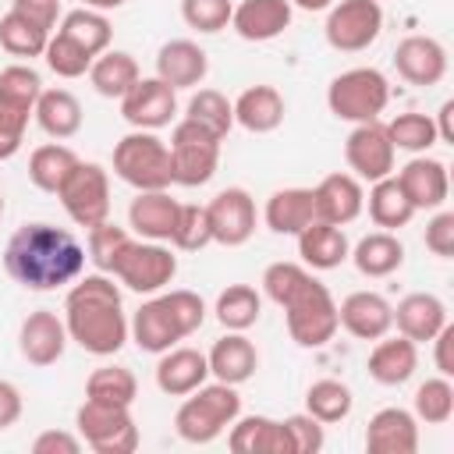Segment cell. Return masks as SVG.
Returning <instances> with one entry per match:
<instances>
[{
    "mask_svg": "<svg viewBox=\"0 0 454 454\" xmlns=\"http://www.w3.org/2000/svg\"><path fill=\"white\" fill-rule=\"evenodd\" d=\"M85 245L67 227L46 220L21 223L4 248V270L25 291H57L74 284L85 270Z\"/></svg>",
    "mask_w": 454,
    "mask_h": 454,
    "instance_id": "1",
    "label": "cell"
},
{
    "mask_svg": "<svg viewBox=\"0 0 454 454\" xmlns=\"http://www.w3.org/2000/svg\"><path fill=\"white\" fill-rule=\"evenodd\" d=\"M64 326L67 337L96 358L117 355L124 348L131 330H128L121 287L114 284L110 273H89L71 284L64 298Z\"/></svg>",
    "mask_w": 454,
    "mask_h": 454,
    "instance_id": "2",
    "label": "cell"
},
{
    "mask_svg": "<svg viewBox=\"0 0 454 454\" xmlns=\"http://www.w3.org/2000/svg\"><path fill=\"white\" fill-rule=\"evenodd\" d=\"M241 415V394L231 383H202L199 390L184 394L177 415H174V429L184 443H213L223 429H231V422Z\"/></svg>",
    "mask_w": 454,
    "mask_h": 454,
    "instance_id": "3",
    "label": "cell"
},
{
    "mask_svg": "<svg viewBox=\"0 0 454 454\" xmlns=\"http://www.w3.org/2000/svg\"><path fill=\"white\" fill-rule=\"evenodd\" d=\"M287 333L298 348H326L333 333L340 330L337 323V301L323 280L305 273V280L280 301Z\"/></svg>",
    "mask_w": 454,
    "mask_h": 454,
    "instance_id": "4",
    "label": "cell"
},
{
    "mask_svg": "<svg viewBox=\"0 0 454 454\" xmlns=\"http://www.w3.org/2000/svg\"><path fill=\"white\" fill-rule=\"evenodd\" d=\"M114 174L135 192H163L174 184L170 145L156 131H128L114 145Z\"/></svg>",
    "mask_w": 454,
    "mask_h": 454,
    "instance_id": "5",
    "label": "cell"
},
{
    "mask_svg": "<svg viewBox=\"0 0 454 454\" xmlns=\"http://www.w3.org/2000/svg\"><path fill=\"white\" fill-rule=\"evenodd\" d=\"M390 103V82L376 67H348L326 85V106L337 121L365 124L380 121Z\"/></svg>",
    "mask_w": 454,
    "mask_h": 454,
    "instance_id": "6",
    "label": "cell"
},
{
    "mask_svg": "<svg viewBox=\"0 0 454 454\" xmlns=\"http://www.w3.org/2000/svg\"><path fill=\"white\" fill-rule=\"evenodd\" d=\"M220 142L213 131H206L202 124L181 117L170 131V167H174V184L184 188H199L209 184L216 167H220Z\"/></svg>",
    "mask_w": 454,
    "mask_h": 454,
    "instance_id": "7",
    "label": "cell"
},
{
    "mask_svg": "<svg viewBox=\"0 0 454 454\" xmlns=\"http://www.w3.org/2000/svg\"><path fill=\"white\" fill-rule=\"evenodd\" d=\"M74 426L85 447L96 454H131L138 447V426L131 419V408L103 404V401H82L74 411Z\"/></svg>",
    "mask_w": 454,
    "mask_h": 454,
    "instance_id": "8",
    "label": "cell"
},
{
    "mask_svg": "<svg viewBox=\"0 0 454 454\" xmlns=\"http://www.w3.org/2000/svg\"><path fill=\"white\" fill-rule=\"evenodd\" d=\"M177 273V255L163 245V241H135L121 252L117 266H114V280H121L128 291L135 294H156L163 291Z\"/></svg>",
    "mask_w": 454,
    "mask_h": 454,
    "instance_id": "9",
    "label": "cell"
},
{
    "mask_svg": "<svg viewBox=\"0 0 454 454\" xmlns=\"http://www.w3.org/2000/svg\"><path fill=\"white\" fill-rule=\"evenodd\" d=\"M64 213L78 223V227H96L103 220H110V174L99 163H85L78 160V167L67 174V181L57 192Z\"/></svg>",
    "mask_w": 454,
    "mask_h": 454,
    "instance_id": "10",
    "label": "cell"
},
{
    "mask_svg": "<svg viewBox=\"0 0 454 454\" xmlns=\"http://www.w3.org/2000/svg\"><path fill=\"white\" fill-rule=\"evenodd\" d=\"M383 32V7L380 0H340L326 11L323 35L340 53L369 50Z\"/></svg>",
    "mask_w": 454,
    "mask_h": 454,
    "instance_id": "11",
    "label": "cell"
},
{
    "mask_svg": "<svg viewBox=\"0 0 454 454\" xmlns=\"http://www.w3.org/2000/svg\"><path fill=\"white\" fill-rule=\"evenodd\" d=\"M394 142L387 138V128L383 121H365V124H355L351 135L344 138V160L351 167V174L358 181H380V177H390L394 174Z\"/></svg>",
    "mask_w": 454,
    "mask_h": 454,
    "instance_id": "12",
    "label": "cell"
},
{
    "mask_svg": "<svg viewBox=\"0 0 454 454\" xmlns=\"http://www.w3.org/2000/svg\"><path fill=\"white\" fill-rule=\"evenodd\" d=\"M177 114V89H170L163 78H138L121 96V117L138 131H160Z\"/></svg>",
    "mask_w": 454,
    "mask_h": 454,
    "instance_id": "13",
    "label": "cell"
},
{
    "mask_svg": "<svg viewBox=\"0 0 454 454\" xmlns=\"http://www.w3.org/2000/svg\"><path fill=\"white\" fill-rule=\"evenodd\" d=\"M213 241L223 248H238L255 234V199L245 188H223L206 202Z\"/></svg>",
    "mask_w": 454,
    "mask_h": 454,
    "instance_id": "14",
    "label": "cell"
},
{
    "mask_svg": "<svg viewBox=\"0 0 454 454\" xmlns=\"http://www.w3.org/2000/svg\"><path fill=\"white\" fill-rule=\"evenodd\" d=\"M67 340H71V337H67L64 319H60L57 312H50V309L28 312V316L21 319V326H18V351H21V358H25L28 365H39V369L60 362Z\"/></svg>",
    "mask_w": 454,
    "mask_h": 454,
    "instance_id": "15",
    "label": "cell"
},
{
    "mask_svg": "<svg viewBox=\"0 0 454 454\" xmlns=\"http://www.w3.org/2000/svg\"><path fill=\"white\" fill-rule=\"evenodd\" d=\"M397 184L404 188L408 202L419 209H440L450 195V174H447V163L443 160H433V156H411L397 174Z\"/></svg>",
    "mask_w": 454,
    "mask_h": 454,
    "instance_id": "16",
    "label": "cell"
},
{
    "mask_svg": "<svg viewBox=\"0 0 454 454\" xmlns=\"http://www.w3.org/2000/svg\"><path fill=\"white\" fill-rule=\"evenodd\" d=\"M394 67L408 85H436L447 74V46L433 35H408L394 50Z\"/></svg>",
    "mask_w": 454,
    "mask_h": 454,
    "instance_id": "17",
    "label": "cell"
},
{
    "mask_svg": "<svg viewBox=\"0 0 454 454\" xmlns=\"http://www.w3.org/2000/svg\"><path fill=\"white\" fill-rule=\"evenodd\" d=\"M337 323L358 340H380L394 326V305L380 291H351L337 305Z\"/></svg>",
    "mask_w": 454,
    "mask_h": 454,
    "instance_id": "18",
    "label": "cell"
},
{
    "mask_svg": "<svg viewBox=\"0 0 454 454\" xmlns=\"http://www.w3.org/2000/svg\"><path fill=\"white\" fill-rule=\"evenodd\" d=\"M312 199H316V220H326L333 227H344L351 220H358V213L365 209V192H362V181L355 174H326L316 188H312Z\"/></svg>",
    "mask_w": 454,
    "mask_h": 454,
    "instance_id": "19",
    "label": "cell"
},
{
    "mask_svg": "<svg viewBox=\"0 0 454 454\" xmlns=\"http://www.w3.org/2000/svg\"><path fill=\"white\" fill-rule=\"evenodd\" d=\"M291 0H241L234 4L231 28L245 43H270L291 28Z\"/></svg>",
    "mask_w": 454,
    "mask_h": 454,
    "instance_id": "20",
    "label": "cell"
},
{
    "mask_svg": "<svg viewBox=\"0 0 454 454\" xmlns=\"http://www.w3.org/2000/svg\"><path fill=\"white\" fill-rule=\"evenodd\" d=\"M369 454H415L419 450V419L408 408H380L365 426Z\"/></svg>",
    "mask_w": 454,
    "mask_h": 454,
    "instance_id": "21",
    "label": "cell"
},
{
    "mask_svg": "<svg viewBox=\"0 0 454 454\" xmlns=\"http://www.w3.org/2000/svg\"><path fill=\"white\" fill-rule=\"evenodd\" d=\"M209 380V362L199 348H167L156 362V387L167 397H184Z\"/></svg>",
    "mask_w": 454,
    "mask_h": 454,
    "instance_id": "22",
    "label": "cell"
},
{
    "mask_svg": "<svg viewBox=\"0 0 454 454\" xmlns=\"http://www.w3.org/2000/svg\"><path fill=\"white\" fill-rule=\"evenodd\" d=\"M209 74V57L192 39H170L156 53V78H163L170 89H195Z\"/></svg>",
    "mask_w": 454,
    "mask_h": 454,
    "instance_id": "23",
    "label": "cell"
},
{
    "mask_svg": "<svg viewBox=\"0 0 454 454\" xmlns=\"http://www.w3.org/2000/svg\"><path fill=\"white\" fill-rule=\"evenodd\" d=\"M365 369H369V376H372L380 387H401V383H408V380L415 376V369H419V344L408 340L404 333H397V337H387V333H383V337L372 344Z\"/></svg>",
    "mask_w": 454,
    "mask_h": 454,
    "instance_id": "24",
    "label": "cell"
},
{
    "mask_svg": "<svg viewBox=\"0 0 454 454\" xmlns=\"http://www.w3.org/2000/svg\"><path fill=\"white\" fill-rule=\"evenodd\" d=\"M206 362H209V376H213V380L231 383V387H241L245 380L255 376V369H259V351H255V344H252L241 330H227V337H220V340L209 348Z\"/></svg>",
    "mask_w": 454,
    "mask_h": 454,
    "instance_id": "25",
    "label": "cell"
},
{
    "mask_svg": "<svg viewBox=\"0 0 454 454\" xmlns=\"http://www.w3.org/2000/svg\"><path fill=\"white\" fill-rule=\"evenodd\" d=\"M394 326L397 333H404L408 340L415 344H426L433 340L443 326H447V305L429 294V291H415V294H404L394 309Z\"/></svg>",
    "mask_w": 454,
    "mask_h": 454,
    "instance_id": "26",
    "label": "cell"
},
{
    "mask_svg": "<svg viewBox=\"0 0 454 454\" xmlns=\"http://www.w3.org/2000/svg\"><path fill=\"white\" fill-rule=\"evenodd\" d=\"M128 330H131V340H135L142 351H149V355H163L167 348H174L177 340H184V333H181L174 312L167 309L163 294L142 301V309L131 316Z\"/></svg>",
    "mask_w": 454,
    "mask_h": 454,
    "instance_id": "27",
    "label": "cell"
},
{
    "mask_svg": "<svg viewBox=\"0 0 454 454\" xmlns=\"http://www.w3.org/2000/svg\"><path fill=\"white\" fill-rule=\"evenodd\" d=\"M177 209L181 202L170 199V192H138L128 206V223L138 238L145 241H170L174 223H177Z\"/></svg>",
    "mask_w": 454,
    "mask_h": 454,
    "instance_id": "28",
    "label": "cell"
},
{
    "mask_svg": "<svg viewBox=\"0 0 454 454\" xmlns=\"http://www.w3.org/2000/svg\"><path fill=\"white\" fill-rule=\"evenodd\" d=\"M227 447L234 454H291L284 422L266 419V415H238L231 422Z\"/></svg>",
    "mask_w": 454,
    "mask_h": 454,
    "instance_id": "29",
    "label": "cell"
},
{
    "mask_svg": "<svg viewBox=\"0 0 454 454\" xmlns=\"http://www.w3.org/2000/svg\"><path fill=\"white\" fill-rule=\"evenodd\" d=\"M287 103L273 85H248L234 99V124H241L252 135H270L284 124Z\"/></svg>",
    "mask_w": 454,
    "mask_h": 454,
    "instance_id": "30",
    "label": "cell"
},
{
    "mask_svg": "<svg viewBox=\"0 0 454 454\" xmlns=\"http://www.w3.org/2000/svg\"><path fill=\"white\" fill-rule=\"evenodd\" d=\"M294 238H298V255L309 270H337L351 252L344 227H333L326 220H312Z\"/></svg>",
    "mask_w": 454,
    "mask_h": 454,
    "instance_id": "31",
    "label": "cell"
},
{
    "mask_svg": "<svg viewBox=\"0 0 454 454\" xmlns=\"http://www.w3.org/2000/svg\"><path fill=\"white\" fill-rule=\"evenodd\" d=\"M262 220L273 234H298L316 220V199L312 188H277L266 206H262Z\"/></svg>",
    "mask_w": 454,
    "mask_h": 454,
    "instance_id": "32",
    "label": "cell"
},
{
    "mask_svg": "<svg viewBox=\"0 0 454 454\" xmlns=\"http://www.w3.org/2000/svg\"><path fill=\"white\" fill-rule=\"evenodd\" d=\"M348 259L355 262V270H358L362 277L383 280V277H390V273L401 270V262H404V245H401V238H397L394 231H372V234H365V238L348 252Z\"/></svg>",
    "mask_w": 454,
    "mask_h": 454,
    "instance_id": "33",
    "label": "cell"
},
{
    "mask_svg": "<svg viewBox=\"0 0 454 454\" xmlns=\"http://www.w3.org/2000/svg\"><path fill=\"white\" fill-rule=\"evenodd\" d=\"M32 117H35L39 128H43L50 138H57V142L74 138V135L82 131V103H78V96L67 92V89H43L39 99H35Z\"/></svg>",
    "mask_w": 454,
    "mask_h": 454,
    "instance_id": "34",
    "label": "cell"
},
{
    "mask_svg": "<svg viewBox=\"0 0 454 454\" xmlns=\"http://www.w3.org/2000/svg\"><path fill=\"white\" fill-rule=\"evenodd\" d=\"M138 78H142L138 60H135L128 50H103V53L92 60V67H89L92 89H96L99 96H106V99H121Z\"/></svg>",
    "mask_w": 454,
    "mask_h": 454,
    "instance_id": "35",
    "label": "cell"
},
{
    "mask_svg": "<svg viewBox=\"0 0 454 454\" xmlns=\"http://www.w3.org/2000/svg\"><path fill=\"white\" fill-rule=\"evenodd\" d=\"M74 167H78V153H74V149H67V145H60V142H46V145L32 149V156H28V181H32L39 192L57 195L60 184L67 181V174H71Z\"/></svg>",
    "mask_w": 454,
    "mask_h": 454,
    "instance_id": "36",
    "label": "cell"
},
{
    "mask_svg": "<svg viewBox=\"0 0 454 454\" xmlns=\"http://www.w3.org/2000/svg\"><path fill=\"white\" fill-rule=\"evenodd\" d=\"M369 216H372V223L380 231H401V227L411 223L415 206L408 202V195H404V188L397 184L394 174L372 181V188H369Z\"/></svg>",
    "mask_w": 454,
    "mask_h": 454,
    "instance_id": "37",
    "label": "cell"
},
{
    "mask_svg": "<svg viewBox=\"0 0 454 454\" xmlns=\"http://www.w3.org/2000/svg\"><path fill=\"white\" fill-rule=\"evenodd\" d=\"M216 319L223 330H248L259 323L262 316V294L252 287V284H227L220 294H216V305H213Z\"/></svg>",
    "mask_w": 454,
    "mask_h": 454,
    "instance_id": "38",
    "label": "cell"
},
{
    "mask_svg": "<svg viewBox=\"0 0 454 454\" xmlns=\"http://www.w3.org/2000/svg\"><path fill=\"white\" fill-rule=\"evenodd\" d=\"M57 32H64L67 39H74L82 50H89L92 57H99L103 50H110V39H114V25L103 11H92V7H78V11H67L57 25Z\"/></svg>",
    "mask_w": 454,
    "mask_h": 454,
    "instance_id": "39",
    "label": "cell"
},
{
    "mask_svg": "<svg viewBox=\"0 0 454 454\" xmlns=\"http://www.w3.org/2000/svg\"><path fill=\"white\" fill-rule=\"evenodd\" d=\"M85 397L89 401H103V404H121L131 408L138 397V380L131 369L124 365H99L89 380H85Z\"/></svg>",
    "mask_w": 454,
    "mask_h": 454,
    "instance_id": "40",
    "label": "cell"
},
{
    "mask_svg": "<svg viewBox=\"0 0 454 454\" xmlns=\"http://www.w3.org/2000/svg\"><path fill=\"white\" fill-rule=\"evenodd\" d=\"M387 138L394 142V149H404V153H429L440 138H436V124L429 114H419V110H404L397 117H390L387 124Z\"/></svg>",
    "mask_w": 454,
    "mask_h": 454,
    "instance_id": "41",
    "label": "cell"
},
{
    "mask_svg": "<svg viewBox=\"0 0 454 454\" xmlns=\"http://www.w3.org/2000/svg\"><path fill=\"white\" fill-rule=\"evenodd\" d=\"M50 35H53V32L39 28L35 21H28V18L18 14V11H7V14L0 18V50H7L11 57H28V60H32V57H43Z\"/></svg>",
    "mask_w": 454,
    "mask_h": 454,
    "instance_id": "42",
    "label": "cell"
},
{
    "mask_svg": "<svg viewBox=\"0 0 454 454\" xmlns=\"http://www.w3.org/2000/svg\"><path fill=\"white\" fill-rule=\"evenodd\" d=\"M351 404H355V397H351L348 383H340V380H316L305 390V411L312 419H319L323 426H333V422L348 419Z\"/></svg>",
    "mask_w": 454,
    "mask_h": 454,
    "instance_id": "43",
    "label": "cell"
},
{
    "mask_svg": "<svg viewBox=\"0 0 454 454\" xmlns=\"http://www.w3.org/2000/svg\"><path fill=\"white\" fill-rule=\"evenodd\" d=\"M184 117L195 121V124H202V128L213 131L216 138H227L231 128H234V103H231L223 92H216V89H199V92L188 99Z\"/></svg>",
    "mask_w": 454,
    "mask_h": 454,
    "instance_id": "44",
    "label": "cell"
},
{
    "mask_svg": "<svg viewBox=\"0 0 454 454\" xmlns=\"http://www.w3.org/2000/svg\"><path fill=\"white\" fill-rule=\"evenodd\" d=\"M411 415L426 426H443L454 415V383L450 376H429L426 383H419L415 397H411Z\"/></svg>",
    "mask_w": 454,
    "mask_h": 454,
    "instance_id": "45",
    "label": "cell"
},
{
    "mask_svg": "<svg viewBox=\"0 0 454 454\" xmlns=\"http://www.w3.org/2000/svg\"><path fill=\"white\" fill-rule=\"evenodd\" d=\"M128 245H131V234H128L124 227L103 220V223L89 227L85 255H89V262H92L99 273H114V266H117V259H121V252H124Z\"/></svg>",
    "mask_w": 454,
    "mask_h": 454,
    "instance_id": "46",
    "label": "cell"
},
{
    "mask_svg": "<svg viewBox=\"0 0 454 454\" xmlns=\"http://www.w3.org/2000/svg\"><path fill=\"white\" fill-rule=\"evenodd\" d=\"M43 57H46V67H50L57 78H82V74H89V67H92V60H96L89 50H82V46H78L74 39H67L64 32H53V35H50Z\"/></svg>",
    "mask_w": 454,
    "mask_h": 454,
    "instance_id": "47",
    "label": "cell"
},
{
    "mask_svg": "<svg viewBox=\"0 0 454 454\" xmlns=\"http://www.w3.org/2000/svg\"><path fill=\"white\" fill-rule=\"evenodd\" d=\"M213 241V231H209V213L206 206H195V202H181L177 209V223H174V234H170V245L177 252H199Z\"/></svg>",
    "mask_w": 454,
    "mask_h": 454,
    "instance_id": "48",
    "label": "cell"
},
{
    "mask_svg": "<svg viewBox=\"0 0 454 454\" xmlns=\"http://www.w3.org/2000/svg\"><path fill=\"white\" fill-rule=\"evenodd\" d=\"M231 14H234V0H181L184 25L202 35L223 32L231 25Z\"/></svg>",
    "mask_w": 454,
    "mask_h": 454,
    "instance_id": "49",
    "label": "cell"
},
{
    "mask_svg": "<svg viewBox=\"0 0 454 454\" xmlns=\"http://www.w3.org/2000/svg\"><path fill=\"white\" fill-rule=\"evenodd\" d=\"M43 92V78L35 67L28 64H11L0 71V99H11V103H21L28 110H35V99Z\"/></svg>",
    "mask_w": 454,
    "mask_h": 454,
    "instance_id": "50",
    "label": "cell"
},
{
    "mask_svg": "<svg viewBox=\"0 0 454 454\" xmlns=\"http://www.w3.org/2000/svg\"><path fill=\"white\" fill-rule=\"evenodd\" d=\"M284 429H287V440H291V454H319L323 443H326L323 422L312 419L309 411L287 415V419H284Z\"/></svg>",
    "mask_w": 454,
    "mask_h": 454,
    "instance_id": "51",
    "label": "cell"
},
{
    "mask_svg": "<svg viewBox=\"0 0 454 454\" xmlns=\"http://www.w3.org/2000/svg\"><path fill=\"white\" fill-rule=\"evenodd\" d=\"M32 110L11 99H0V160H11L21 142H25V128H28Z\"/></svg>",
    "mask_w": 454,
    "mask_h": 454,
    "instance_id": "52",
    "label": "cell"
},
{
    "mask_svg": "<svg viewBox=\"0 0 454 454\" xmlns=\"http://www.w3.org/2000/svg\"><path fill=\"white\" fill-rule=\"evenodd\" d=\"M163 301H167V309L174 312V319H177V326H181L184 337H192V333L206 323V301H202L195 291H188V287H174V291L163 294Z\"/></svg>",
    "mask_w": 454,
    "mask_h": 454,
    "instance_id": "53",
    "label": "cell"
},
{
    "mask_svg": "<svg viewBox=\"0 0 454 454\" xmlns=\"http://www.w3.org/2000/svg\"><path fill=\"white\" fill-rule=\"evenodd\" d=\"M426 248L440 259H454V213L450 209H436V216L426 223Z\"/></svg>",
    "mask_w": 454,
    "mask_h": 454,
    "instance_id": "54",
    "label": "cell"
},
{
    "mask_svg": "<svg viewBox=\"0 0 454 454\" xmlns=\"http://www.w3.org/2000/svg\"><path fill=\"white\" fill-rule=\"evenodd\" d=\"M11 11L25 14L28 21H35L46 32H53L57 18H60V0H11Z\"/></svg>",
    "mask_w": 454,
    "mask_h": 454,
    "instance_id": "55",
    "label": "cell"
},
{
    "mask_svg": "<svg viewBox=\"0 0 454 454\" xmlns=\"http://www.w3.org/2000/svg\"><path fill=\"white\" fill-rule=\"evenodd\" d=\"M82 447H85L82 436H74L67 429H46V433H39L32 440V450L35 454H78Z\"/></svg>",
    "mask_w": 454,
    "mask_h": 454,
    "instance_id": "56",
    "label": "cell"
},
{
    "mask_svg": "<svg viewBox=\"0 0 454 454\" xmlns=\"http://www.w3.org/2000/svg\"><path fill=\"white\" fill-rule=\"evenodd\" d=\"M25 411V401H21V390L11 383V380H0V433L11 429Z\"/></svg>",
    "mask_w": 454,
    "mask_h": 454,
    "instance_id": "57",
    "label": "cell"
},
{
    "mask_svg": "<svg viewBox=\"0 0 454 454\" xmlns=\"http://www.w3.org/2000/svg\"><path fill=\"white\" fill-rule=\"evenodd\" d=\"M433 365L440 376H454V326L450 323L433 337Z\"/></svg>",
    "mask_w": 454,
    "mask_h": 454,
    "instance_id": "58",
    "label": "cell"
},
{
    "mask_svg": "<svg viewBox=\"0 0 454 454\" xmlns=\"http://www.w3.org/2000/svg\"><path fill=\"white\" fill-rule=\"evenodd\" d=\"M450 117H454V99H443L440 110H436V117H433L436 138H440L443 145H454V124H450Z\"/></svg>",
    "mask_w": 454,
    "mask_h": 454,
    "instance_id": "59",
    "label": "cell"
},
{
    "mask_svg": "<svg viewBox=\"0 0 454 454\" xmlns=\"http://www.w3.org/2000/svg\"><path fill=\"white\" fill-rule=\"evenodd\" d=\"M291 7L316 14V11H330V7H333V0H291Z\"/></svg>",
    "mask_w": 454,
    "mask_h": 454,
    "instance_id": "60",
    "label": "cell"
},
{
    "mask_svg": "<svg viewBox=\"0 0 454 454\" xmlns=\"http://www.w3.org/2000/svg\"><path fill=\"white\" fill-rule=\"evenodd\" d=\"M128 0H82V7H92V11H117V7H124Z\"/></svg>",
    "mask_w": 454,
    "mask_h": 454,
    "instance_id": "61",
    "label": "cell"
},
{
    "mask_svg": "<svg viewBox=\"0 0 454 454\" xmlns=\"http://www.w3.org/2000/svg\"><path fill=\"white\" fill-rule=\"evenodd\" d=\"M0 216H4V195H0Z\"/></svg>",
    "mask_w": 454,
    "mask_h": 454,
    "instance_id": "62",
    "label": "cell"
}]
</instances>
